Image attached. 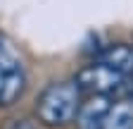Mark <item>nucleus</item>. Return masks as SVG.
<instances>
[{"label": "nucleus", "instance_id": "obj_1", "mask_svg": "<svg viewBox=\"0 0 133 129\" xmlns=\"http://www.w3.org/2000/svg\"><path fill=\"white\" fill-rule=\"evenodd\" d=\"M81 108V91L74 81H55L41 91L36 101V117L45 127H64L76 120Z\"/></svg>", "mask_w": 133, "mask_h": 129}, {"label": "nucleus", "instance_id": "obj_2", "mask_svg": "<svg viewBox=\"0 0 133 129\" xmlns=\"http://www.w3.org/2000/svg\"><path fill=\"white\" fill-rule=\"evenodd\" d=\"M126 81V77L109 69L107 64H100L97 60L81 67L74 77V84L78 86V91H88L90 96H109L112 91L121 89Z\"/></svg>", "mask_w": 133, "mask_h": 129}, {"label": "nucleus", "instance_id": "obj_3", "mask_svg": "<svg viewBox=\"0 0 133 129\" xmlns=\"http://www.w3.org/2000/svg\"><path fill=\"white\" fill-rule=\"evenodd\" d=\"M109 108H112L109 96H90V98L81 101V108L76 112V127L78 129H102Z\"/></svg>", "mask_w": 133, "mask_h": 129}, {"label": "nucleus", "instance_id": "obj_4", "mask_svg": "<svg viewBox=\"0 0 133 129\" xmlns=\"http://www.w3.org/2000/svg\"><path fill=\"white\" fill-rule=\"evenodd\" d=\"M97 62L107 64L109 69L119 72L124 77H128L133 72V48L128 43H112V45L105 48V50H100Z\"/></svg>", "mask_w": 133, "mask_h": 129}, {"label": "nucleus", "instance_id": "obj_5", "mask_svg": "<svg viewBox=\"0 0 133 129\" xmlns=\"http://www.w3.org/2000/svg\"><path fill=\"white\" fill-rule=\"evenodd\" d=\"M102 129H133V103L131 101L112 103Z\"/></svg>", "mask_w": 133, "mask_h": 129}, {"label": "nucleus", "instance_id": "obj_6", "mask_svg": "<svg viewBox=\"0 0 133 129\" xmlns=\"http://www.w3.org/2000/svg\"><path fill=\"white\" fill-rule=\"evenodd\" d=\"M7 129H36V124L29 122V120H12V124Z\"/></svg>", "mask_w": 133, "mask_h": 129}, {"label": "nucleus", "instance_id": "obj_7", "mask_svg": "<svg viewBox=\"0 0 133 129\" xmlns=\"http://www.w3.org/2000/svg\"><path fill=\"white\" fill-rule=\"evenodd\" d=\"M124 86H126V91H128V96L133 98V72L126 77V81H124Z\"/></svg>", "mask_w": 133, "mask_h": 129}]
</instances>
